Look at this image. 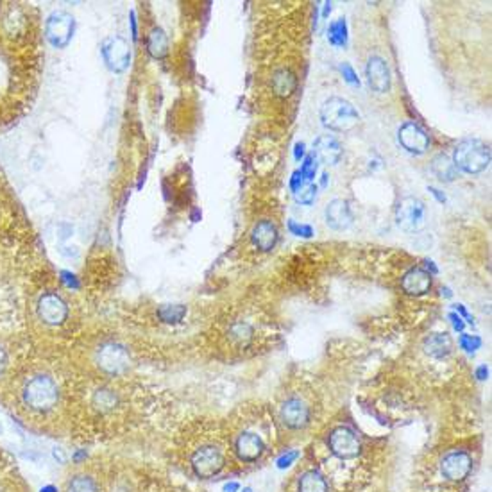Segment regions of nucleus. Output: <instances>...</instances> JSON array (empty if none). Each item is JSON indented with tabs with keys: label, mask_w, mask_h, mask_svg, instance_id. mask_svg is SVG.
I'll list each match as a JSON object with an SVG mask.
<instances>
[{
	"label": "nucleus",
	"mask_w": 492,
	"mask_h": 492,
	"mask_svg": "<svg viewBox=\"0 0 492 492\" xmlns=\"http://www.w3.org/2000/svg\"><path fill=\"white\" fill-rule=\"evenodd\" d=\"M320 120L331 131H351L360 122V113L349 100L342 97H331L320 108Z\"/></svg>",
	"instance_id": "f03ea898"
},
{
	"label": "nucleus",
	"mask_w": 492,
	"mask_h": 492,
	"mask_svg": "<svg viewBox=\"0 0 492 492\" xmlns=\"http://www.w3.org/2000/svg\"><path fill=\"white\" fill-rule=\"evenodd\" d=\"M396 224L407 233H417L426 224V206L417 197L401 199L396 208Z\"/></svg>",
	"instance_id": "423d86ee"
},
{
	"label": "nucleus",
	"mask_w": 492,
	"mask_h": 492,
	"mask_svg": "<svg viewBox=\"0 0 492 492\" xmlns=\"http://www.w3.org/2000/svg\"><path fill=\"white\" fill-rule=\"evenodd\" d=\"M476 378H478V380H487V378H488V369H487V365H480V367L476 369Z\"/></svg>",
	"instance_id": "58836bf2"
},
{
	"label": "nucleus",
	"mask_w": 492,
	"mask_h": 492,
	"mask_svg": "<svg viewBox=\"0 0 492 492\" xmlns=\"http://www.w3.org/2000/svg\"><path fill=\"white\" fill-rule=\"evenodd\" d=\"M235 451L242 462H256L265 453V442L253 431H244L235 442Z\"/></svg>",
	"instance_id": "dca6fc26"
},
{
	"label": "nucleus",
	"mask_w": 492,
	"mask_h": 492,
	"mask_svg": "<svg viewBox=\"0 0 492 492\" xmlns=\"http://www.w3.org/2000/svg\"><path fill=\"white\" fill-rule=\"evenodd\" d=\"M401 287L408 295H424L431 288V274L421 267H414L403 276Z\"/></svg>",
	"instance_id": "f3484780"
},
{
	"label": "nucleus",
	"mask_w": 492,
	"mask_h": 492,
	"mask_svg": "<svg viewBox=\"0 0 492 492\" xmlns=\"http://www.w3.org/2000/svg\"><path fill=\"white\" fill-rule=\"evenodd\" d=\"M294 197L299 204H313V201H315L317 197V187L313 183H305L301 188H298V190L294 192Z\"/></svg>",
	"instance_id": "c756f323"
},
{
	"label": "nucleus",
	"mask_w": 492,
	"mask_h": 492,
	"mask_svg": "<svg viewBox=\"0 0 492 492\" xmlns=\"http://www.w3.org/2000/svg\"><path fill=\"white\" fill-rule=\"evenodd\" d=\"M473 471V459L467 451L455 449V451L446 453L441 460V473L449 481H462L469 476Z\"/></svg>",
	"instance_id": "9b49d317"
},
{
	"label": "nucleus",
	"mask_w": 492,
	"mask_h": 492,
	"mask_svg": "<svg viewBox=\"0 0 492 492\" xmlns=\"http://www.w3.org/2000/svg\"><path fill=\"white\" fill-rule=\"evenodd\" d=\"M397 140L401 147L412 155H424L430 147V136L423 127L415 122H407L397 131Z\"/></svg>",
	"instance_id": "f8f14e48"
},
{
	"label": "nucleus",
	"mask_w": 492,
	"mask_h": 492,
	"mask_svg": "<svg viewBox=\"0 0 492 492\" xmlns=\"http://www.w3.org/2000/svg\"><path fill=\"white\" fill-rule=\"evenodd\" d=\"M40 492H58V488H56L54 485H45Z\"/></svg>",
	"instance_id": "a18cd8bd"
},
{
	"label": "nucleus",
	"mask_w": 492,
	"mask_h": 492,
	"mask_svg": "<svg viewBox=\"0 0 492 492\" xmlns=\"http://www.w3.org/2000/svg\"><path fill=\"white\" fill-rule=\"evenodd\" d=\"M97 367L110 376H118L125 372L131 365L129 351L118 342H106L97 349L95 355Z\"/></svg>",
	"instance_id": "39448f33"
},
{
	"label": "nucleus",
	"mask_w": 492,
	"mask_h": 492,
	"mask_svg": "<svg viewBox=\"0 0 492 492\" xmlns=\"http://www.w3.org/2000/svg\"><path fill=\"white\" fill-rule=\"evenodd\" d=\"M100 52L106 66L115 74H120L131 65V48L122 36H111L104 40Z\"/></svg>",
	"instance_id": "9d476101"
},
{
	"label": "nucleus",
	"mask_w": 492,
	"mask_h": 492,
	"mask_svg": "<svg viewBox=\"0 0 492 492\" xmlns=\"http://www.w3.org/2000/svg\"><path fill=\"white\" fill-rule=\"evenodd\" d=\"M328 448L337 459L353 460L362 453V442L355 430L349 426H337L328 435Z\"/></svg>",
	"instance_id": "6e6552de"
},
{
	"label": "nucleus",
	"mask_w": 492,
	"mask_h": 492,
	"mask_svg": "<svg viewBox=\"0 0 492 492\" xmlns=\"http://www.w3.org/2000/svg\"><path fill=\"white\" fill-rule=\"evenodd\" d=\"M92 401H93V407L99 408V410H103V412L113 410V408L118 404L117 394H115L111 389H97L95 394H93Z\"/></svg>",
	"instance_id": "bb28decb"
},
{
	"label": "nucleus",
	"mask_w": 492,
	"mask_h": 492,
	"mask_svg": "<svg viewBox=\"0 0 492 492\" xmlns=\"http://www.w3.org/2000/svg\"><path fill=\"white\" fill-rule=\"evenodd\" d=\"M328 481L324 478V474H320L319 471L310 469L306 473H303V476L299 478L298 492H328Z\"/></svg>",
	"instance_id": "5701e85b"
},
{
	"label": "nucleus",
	"mask_w": 492,
	"mask_h": 492,
	"mask_svg": "<svg viewBox=\"0 0 492 492\" xmlns=\"http://www.w3.org/2000/svg\"><path fill=\"white\" fill-rule=\"evenodd\" d=\"M423 347H424V353L430 355L431 358H435V360H442V358L449 357V353H451V349H453V344H451L449 335L431 333L430 337L424 338Z\"/></svg>",
	"instance_id": "aec40b11"
},
{
	"label": "nucleus",
	"mask_w": 492,
	"mask_h": 492,
	"mask_svg": "<svg viewBox=\"0 0 492 492\" xmlns=\"http://www.w3.org/2000/svg\"><path fill=\"white\" fill-rule=\"evenodd\" d=\"M288 229H291L292 235L303 236V239H312L313 236V228L308 224H299L295 221H288Z\"/></svg>",
	"instance_id": "473e14b6"
},
{
	"label": "nucleus",
	"mask_w": 492,
	"mask_h": 492,
	"mask_svg": "<svg viewBox=\"0 0 492 492\" xmlns=\"http://www.w3.org/2000/svg\"><path fill=\"white\" fill-rule=\"evenodd\" d=\"M74 16L66 11L51 13L45 22V38L54 48H65L74 38Z\"/></svg>",
	"instance_id": "0eeeda50"
},
{
	"label": "nucleus",
	"mask_w": 492,
	"mask_h": 492,
	"mask_svg": "<svg viewBox=\"0 0 492 492\" xmlns=\"http://www.w3.org/2000/svg\"><path fill=\"white\" fill-rule=\"evenodd\" d=\"M455 308H456V313H460V315L466 317V319H471V315L467 313V310L464 308V305H455Z\"/></svg>",
	"instance_id": "79ce46f5"
},
{
	"label": "nucleus",
	"mask_w": 492,
	"mask_h": 492,
	"mask_svg": "<svg viewBox=\"0 0 492 492\" xmlns=\"http://www.w3.org/2000/svg\"><path fill=\"white\" fill-rule=\"evenodd\" d=\"M328 40L335 47H345V43H347V22H345V19H338L330 23Z\"/></svg>",
	"instance_id": "a878e982"
},
{
	"label": "nucleus",
	"mask_w": 492,
	"mask_h": 492,
	"mask_svg": "<svg viewBox=\"0 0 492 492\" xmlns=\"http://www.w3.org/2000/svg\"><path fill=\"white\" fill-rule=\"evenodd\" d=\"M294 156H295V159H298V162L303 158V156H305V144H303V142L301 144H295Z\"/></svg>",
	"instance_id": "a19ab883"
},
{
	"label": "nucleus",
	"mask_w": 492,
	"mask_h": 492,
	"mask_svg": "<svg viewBox=\"0 0 492 492\" xmlns=\"http://www.w3.org/2000/svg\"><path fill=\"white\" fill-rule=\"evenodd\" d=\"M305 183H306V181H305V177L301 176V172H299V170H295V172L292 174V179H291L292 192H295V190H298V188H301Z\"/></svg>",
	"instance_id": "c9c22d12"
},
{
	"label": "nucleus",
	"mask_w": 492,
	"mask_h": 492,
	"mask_svg": "<svg viewBox=\"0 0 492 492\" xmlns=\"http://www.w3.org/2000/svg\"><path fill=\"white\" fill-rule=\"evenodd\" d=\"M430 190H431V194H434L435 197L439 199V201H441V202H444V201H446V197H444V195H441V192H439L437 188H430Z\"/></svg>",
	"instance_id": "c03bdc74"
},
{
	"label": "nucleus",
	"mask_w": 492,
	"mask_h": 492,
	"mask_svg": "<svg viewBox=\"0 0 492 492\" xmlns=\"http://www.w3.org/2000/svg\"><path fill=\"white\" fill-rule=\"evenodd\" d=\"M54 459L58 460V462H61V464L65 462V455H63V451L59 448L54 449Z\"/></svg>",
	"instance_id": "37998d69"
},
{
	"label": "nucleus",
	"mask_w": 492,
	"mask_h": 492,
	"mask_svg": "<svg viewBox=\"0 0 492 492\" xmlns=\"http://www.w3.org/2000/svg\"><path fill=\"white\" fill-rule=\"evenodd\" d=\"M244 492H253V488H249V487H247V488H244Z\"/></svg>",
	"instance_id": "49530a36"
},
{
	"label": "nucleus",
	"mask_w": 492,
	"mask_h": 492,
	"mask_svg": "<svg viewBox=\"0 0 492 492\" xmlns=\"http://www.w3.org/2000/svg\"><path fill=\"white\" fill-rule=\"evenodd\" d=\"M313 156L326 165H337L342 158V145L335 136L323 135L313 144Z\"/></svg>",
	"instance_id": "a211bd4d"
},
{
	"label": "nucleus",
	"mask_w": 492,
	"mask_h": 492,
	"mask_svg": "<svg viewBox=\"0 0 492 492\" xmlns=\"http://www.w3.org/2000/svg\"><path fill=\"white\" fill-rule=\"evenodd\" d=\"M326 224L335 231H344L353 224V211L351 206L344 199H333L326 206Z\"/></svg>",
	"instance_id": "2eb2a0df"
},
{
	"label": "nucleus",
	"mask_w": 492,
	"mask_h": 492,
	"mask_svg": "<svg viewBox=\"0 0 492 492\" xmlns=\"http://www.w3.org/2000/svg\"><path fill=\"white\" fill-rule=\"evenodd\" d=\"M9 365V357H8V351H6L2 345H0V376L4 375L6 369H8Z\"/></svg>",
	"instance_id": "e433bc0d"
},
{
	"label": "nucleus",
	"mask_w": 492,
	"mask_h": 492,
	"mask_svg": "<svg viewBox=\"0 0 492 492\" xmlns=\"http://www.w3.org/2000/svg\"><path fill=\"white\" fill-rule=\"evenodd\" d=\"M239 491H240L239 481H229V483L224 485V492H239Z\"/></svg>",
	"instance_id": "ea45409f"
},
{
	"label": "nucleus",
	"mask_w": 492,
	"mask_h": 492,
	"mask_svg": "<svg viewBox=\"0 0 492 492\" xmlns=\"http://www.w3.org/2000/svg\"><path fill=\"white\" fill-rule=\"evenodd\" d=\"M147 51L155 59L165 58L169 52V38H167L165 31L155 27L147 36Z\"/></svg>",
	"instance_id": "b1692460"
},
{
	"label": "nucleus",
	"mask_w": 492,
	"mask_h": 492,
	"mask_svg": "<svg viewBox=\"0 0 492 492\" xmlns=\"http://www.w3.org/2000/svg\"><path fill=\"white\" fill-rule=\"evenodd\" d=\"M187 315V306L183 305H162L158 310V317L167 324H177Z\"/></svg>",
	"instance_id": "cd10ccee"
},
{
	"label": "nucleus",
	"mask_w": 492,
	"mask_h": 492,
	"mask_svg": "<svg viewBox=\"0 0 492 492\" xmlns=\"http://www.w3.org/2000/svg\"><path fill=\"white\" fill-rule=\"evenodd\" d=\"M279 417L283 421V424L291 430H301V428L310 424V407L299 397H288L281 408H279Z\"/></svg>",
	"instance_id": "ddd939ff"
},
{
	"label": "nucleus",
	"mask_w": 492,
	"mask_h": 492,
	"mask_svg": "<svg viewBox=\"0 0 492 492\" xmlns=\"http://www.w3.org/2000/svg\"><path fill=\"white\" fill-rule=\"evenodd\" d=\"M340 70H342V75H344L345 83H349V85H353V86H360V81H358V78H357V72H355L353 66L349 65V63H342Z\"/></svg>",
	"instance_id": "72a5a7b5"
},
{
	"label": "nucleus",
	"mask_w": 492,
	"mask_h": 492,
	"mask_svg": "<svg viewBox=\"0 0 492 492\" xmlns=\"http://www.w3.org/2000/svg\"><path fill=\"white\" fill-rule=\"evenodd\" d=\"M453 163L456 170H462L466 174H480L491 163V149L480 140H464L455 149Z\"/></svg>",
	"instance_id": "7ed1b4c3"
},
{
	"label": "nucleus",
	"mask_w": 492,
	"mask_h": 492,
	"mask_svg": "<svg viewBox=\"0 0 492 492\" xmlns=\"http://www.w3.org/2000/svg\"><path fill=\"white\" fill-rule=\"evenodd\" d=\"M68 303L58 292H45L36 301V313L47 326H61L68 319Z\"/></svg>",
	"instance_id": "1a4fd4ad"
},
{
	"label": "nucleus",
	"mask_w": 492,
	"mask_h": 492,
	"mask_svg": "<svg viewBox=\"0 0 492 492\" xmlns=\"http://www.w3.org/2000/svg\"><path fill=\"white\" fill-rule=\"evenodd\" d=\"M20 399L27 410L34 414H47L58 407L59 387L47 372H34L23 382Z\"/></svg>",
	"instance_id": "f257e3e1"
},
{
	"label": "nucleus",
	"mask_w": 492,
	"mask_h": 492,
	"mask_svg": "<svg viewBox=\"0 0 492 492\" xmlns=\"http://www.w3.org/2000/svg\"><path fill=\"white\" fill-rule=\"evenodd\" d=\"M65 492H99V483L90 474H74L66 481Z\"/></svg>",
	"instance_id": "393cba45"
},
{
	"label": "nucleus",
	"mask_w": 492,
	"mask_h": 492,
	"mask_svg": "<svg viewBox=\"0 0 492 492\" xmlns=\"http://www.w3.org/2000/svg\"><path fill=\"white\" fill-rule=\"evenodd\" d=\"M295 75L292 70L288 68H279L276 70L274 75H272V88H274V93L281 99H287L294 93L295 90Z\"/></svg>",
	"instance_id": "412c9836"
},
{
	"label": "nucleus",
	"mask_w": 492,
	"mask_h": 492,
	"mask_svg": "<svg viewBox=\"0 0 492 492\" xmlns=\"http://www.w3.org/2000/svg\"><path fill=\"white\" fill-rule=\"evenodd\" d=\"M192 471L197 478L209 480L221 474L226 466V456L222 449L215 444H204L195 449L190 456Z\"/></svg>",
	"instance_id": "20e7f679"
},
{
	"label": "nucleus",
	"mask_w": 492,
	"mask_h": 492,
	"mask_svg": "<svg viewBox=\"0 0 492 492\" xmlns=\"http://www.w3.org/2000/svg\"><path fill=\"white\" fill-rule=\"evenodd\" d=\"M251 240L260 251L274 249L276 242H278V228L271 221L258 222L251 233Z\"/></svg>",
	"instance_id": "6ab92c4d"
},
{
	"label": "nucleus",
	"mask_w": 492,
	"mask_h": 492,
	"mask_svg": "<svg viewBox=\"0 0 492 492\" xmlns=\"http://www.w3.org/2000/svg\"><path fill=\"white\" fill-rule=\"evenodd\" d=\"M480 345H481V340H480V337H476V335H467V333L460 335V347H462L464 351H467L469 355H473L476 349H480Z\"/></svg>",
	"instance_id": "2f4dec72"
},
{
	"label": "nucleus",
	"mask_w": 492,
	"mask_h": 492,
	"mask_svg": "<svg viewBox=\"0 0 492 492\" xmlns=\"http://www.w3.org/2000/svg\"><path fill=\"white\" fill-rule=\"evenodd\" d=\"M298 459H299V451H295L294 449V451H288V453H285V455L279 456L276 464H278L279 469H287V467H291Z\"/></svg>",
	"instance_id": "f704fd0d"
},
{
	"label": "nucleus",
	"mask_w": 492,
	"mask_h": 492,
	"mask_svg": "<svg viewBox=\"0 0 492 492\" xmlns=\"http://www.w3.org/2000/svg\"><path fill=\"white\" fill-rule=\"evenodd\" d=\"M301 176L305 177V181L306 183H312V179H315V176H317V158L313 155H310V156H306V159H305V163H303V167H301Z\"/></svg>",
	"instance_id": "7c9ffc66"
},
{
	"label": "nucleus",
	"mask_w": 492,
	"mask_h": 492,
	"mask_svg": "<svg viewBox=\"0 0 492 492\" xmlns=\"http://www.w3.org/2000/svg\"><path fill=\"white\" fill-rule=\"evenodd\" d=\"M367 83L371 86V90L378 93H387L390 88V70L389 65L385 63V59L380 58V56H372L367 61Z\"/></svg>",
	"instance_id": "4468645a"
},
{
	"label": "nucleus",
	"mask_w": 492,
	"mask_h": 492,
	"mask_svg": "<svg viewBox=\"0 0 492 492\" xmlns=\"http://www.w3.org/2000/svg\"><path fill=\"white\" fill-rule=\"evenodd\" d=\"M449 320H451L453 328H455L456 331H464V326H466V324H464V319L459 315V313L456 312L449 313Z\"/></svg>",
	"instance_id": "4c0bfd02"
},
{
	"label": "nucleus",
	"mask_w": 492,
	"mask_h": 492,
	"mask_svg": "<svg viewBox=\"0 0 492 492\" xmlns=\"http://www.w3.org/2000/svg\"><path fill=\"white\" fill-rule=\"evenodd\" d=\"M431 172L435 174L439 181H444V183H451L459 176V170H456L455 163L449 156L446 155H437L431 162Z\"/></svg>",
	"instance_id": "4be33fe9"
},
{
	"label": "nucleus",
	"mask_w": 492,
	"mask_h": 492,
	"mask_svg": "<svg viewBox=\"0 0 492 492\" xmlns=\"http://www.w3.org/2000/svg\"><path fill=\"white\" fill-rule=\"evenodd\" d=\"M229 338L240 345L247 344V342L253 338V328H251L247 323H242V320H240V323L231 324V328H229Z\"/></svg>",
	"instance_id": "c85d7f7f"
}]
</instances>
